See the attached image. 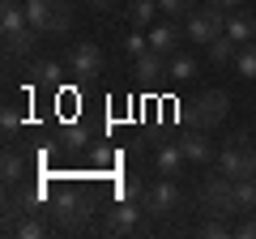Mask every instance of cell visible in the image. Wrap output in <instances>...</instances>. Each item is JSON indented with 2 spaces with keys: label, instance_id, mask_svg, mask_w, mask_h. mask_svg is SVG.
<instances>
[{
  "label": "cell",
  "instance_id": "16",
  "mask_svg": "<svg viewBox=\"0 0 256 239\" xmlns=\"http://www.w3.org/2000/svg\"><path fill=\"white\" fill-rule=\"evenodd\" d=\"M124 9H128V26H141V30L162 13V9H158V0H128Z\"/></svg>",
  "mask_w": 256,
  "mask_h": 239
},
{
  "label": "cell",
  "instance_id": "4",
  "mask_svg": "<svg viewBox=\"0 0 256 239\" xmlns=\"http://www.w3.org/2000/svg\"><path fill=\"white\" fill-rule=\"evenodd\" d=\"M201 205L214 218H230V214H235V180L222 175V171L214 175V180H205L201 184Z\"/></svg>",
  "mask_w": 256,
  "mask_h": 239
},
{
  "label": "cell",
  "instance_id": "14",
  "mask_svg": "<svg viewBox=\"0 0 256 239\" xmlns=\"http://www.w3.org/2000/svg\"><path fill=\"white\" fill-rule=\"evenodd\" d=\"M137 222H141V210L124 201V205H116V210H111L107 230H111V235H124V230H137Z\"/></svg>",
  "mask_w": 256,
  "mask_h": 239
},
{
  "label": "cell",
  "instance_id": "26",
  "mask_svg": "<svg viewBox=\"0 0 256 239\" xmlns=\"http://www.w3.org/2000/svg\"><path fill=\"white\" fill-rule=\"evenodd\" d=\"M30 73H34V82H43V86H56V82H60V64H52V60H47V64H34Z\"/></svg>",
  "mask_w": 256,
  "mask_h": 239
},
{
  "label": "cell",
  "instance_id": "27",
  "mask_svg": "<svg viewBox=\"0 0 256 239\" xmlns=\"http://www.w3.org/2000/svg\"><path fill=\"white\" fill-rule=\"evenodd\" d=\"M0 124H4V137H13V132H18V124H22V116H18V107H4V116H0Z\"/></svg>",
  "mask_w": 256,
  "mask_h": 239
},
{
  "label": "cell",
  "instance_id": "25",
  "mask_svg": "<svg viewBox=\"0 0 256 239\" xmlns=\"http://www.w3.org/2000/svg\"><path fill=\"white\" fill-rule=\"evenodd\" d=\"M158 9H162L166 18H188V13L196 9V0H158Z\"/></svg>",
  "mask_w": 256,
  "mask_h": 239
},
{
  "label": "cell",
  "instance_id": "15",
  "mask_svg": "<svg viewBox=\"0 0 256 239\" xmlns=\"http://www.w3.org/2000/svg\"><path fill=\"white\" fill-rule=\"evenodd\" d=\"M0 175H4V184H9V188L26 180V158H22L13 146H4V158H0Z\"/></svg>",
  "mask_w": 256,
  "mask_h": 239
},
{
  "label": "cell",
  "instance_id": "19",
  "mask_svg": "<svg viewBox=\"0 0 256 239\" xmlns=\"http://www.w3.org/2000/svg\"><path fill=\"white\" fill-rule=\"evenodd\" d=\"M47 230H52V226L43 222V210H38V214H26L9 235H18V239H38V235H47Z\"/></svg>",
  "mask_w": 256,
  "mask_h": 239
},
{
  "label": "cell",
  "instance_id": "11",
  "mask_svg": "<svg viewBox=\"0 0 256 239\" xmlns=\"http://www.w3.org/2000/svg\"><path fill=\"white\" fill-rule=\"evenodd\" d=\"M38 43V30L34 26H22L13 30V34H4V60H22V56H30Z\"/></svg>",
  "mask_w": 256,
  "mask_h": 239
},
{
  "label": "cell",
  "instance_id": "3",
  "mask_svg": "<svg viewBox=\"0 0 256 239\" xmlns=\"http://www.w3.org/2000/svg\"><path fill=\"white\" fill-rule=\"evenodd\" d=\"M222 30H226V9H222V4H210V0H205V4H196V9L188 13V26H184V34L210 47L214 38L222 34Z\"/></svg>",
  "mask_w": 256,
  "mask_h": 239
},
{
  "label": "cell",
  "instance_id": "5",
  "mask_svg": "<svg viewBox=\"0 0 256 239\" xmlns=\"http://www.w3.org/2000/svg\"><path fill=\"white\" fill-rule=\"evenodd\" d=\"M226 111H230V98L222 90H205V94H196V102L188 107V120H192V128H218L222 120H226Z\"/></svg>",
  "mask_w": 256,
  "mask_h": 239
},
{
  "label": "cell",
  "instance_id": "8",
  "mask_svg": "<svg viewBox=\"0 0 256 239\" xmlns=\"http://www.w3.org/2000/svg\"><path fill=\"white\" fill-rule=\"evenodd\" d=\"M68 73H77V77L102 73V52H98V43H94V38H82V43L68 47Z\"/></svg>",
  "mask_w": 256,
  "mask_h": 239
},
{
  "label": "cell",
  "instance_id": "24",
  "mask_svg": "<svg viewBox=\"0 0 256 239\" xmlns=\"http://www.w3.org/2000/svg\"><path fill=\"white\" fill-rule=\"evenodd\" d=\"M146 47H150V34H146V30H141V26H128L124 52H128V56H141V52H146Z\"/></svg>",
  "mask_w": 256,
  "mask_h": 239
},
{
  "label": "cell",
  "instance_id": "29",
  "mask_svg": "<svg viewBox=\"0 0 256 239\" xmlns=\"http://www.w3.org/2000/svg\"><path fill=\"white\" fill-rule=\"evenodd\" d=\"M235 235H239V239H256V218H252V222H244V226H239Z\"/></svg>",
  "mask_w": 256,
  "mask_h": 239
},
{
  "label": "cell",
  "instance_id": "2",
  "mask_svg": "<svg viewBox=\"0 0 256 239\" xmlns=\"http://www.w3.org/2000/svg\"><path fill=\"white\" fill-rule=\"evenodd\" d=\"M218 171L230 175V180H256V141L230 137L218 150Z\"/></svg>",
  "mask_w": 256,
  "mask_h": 239
},
{
  "label": "cell",
  "instance_id": "28",
  "mask_svg": "<svg viewBox=\"0 0 256 239\" xmlns=\"http://www.w3.org/2000/svg\"><path fill=\"white\" fill-rule=\"evenodd\" d=\"M201 235H210V239H226V235H230V226H222V222H210Z\"/></svg>",
  "mask_w": 256,
  "mask_h": 239
},
{
  "label": "cell",
  "instance_id": "1",
  "mask_svg": "<svg viewBox=\"0 0 256 239\" xmlns=\"http://www.w3.org/2000/svg\"><path fill=\"white\" fill-rule=\"evenodd\" d=\"M26 4V18L38 34H64L73 26V4L68 0H22Z\"/></svg>",
  "mask_w": 256,
  "mask_h": 239
},
{
  "label": "cell",
  "instance_id": "20",
  "mask_svg": "<svg viewBox=\"0 0 256 239\" xmlns=\"http://www.w3.org/2000/svg\"><path fill=\"white\" fill-rule=\"evenodd\" d=\"M184 162H188V158H184V150H180V146H162V150H158V171L171 175V180L180 175V166H184Z\"/></svg>",
  "mask_w": 256,
  "mask_h": 239
},
{
  "label": "cell",
  "instance_id": "30",
  "mask_svg": "<svg viewBox=\"0 0 256 239\" xmlns=\"http://www.w3.org/2000/svg\"><path fill=\"white\" fill-rule=\"evenodd\" d=\"M210 4H222V9H226V13H230V9H244L248 0H210Z\"/></svg>",
  "mask_w": 256,
  "mask_h": 239
},
{
  "label": "cell",
  "instance_id": "22",
  "mask_svg": "<svg viewBox=\"0 0 256 239\" xmlns=\"http://www.w3.org/2000/svg\"><path fill=\"white\" fill-rule=\"evenodd\" d=\"M235 52H239V43H235V38L226 34V30H222V34H218V38L210 43V64H226V60H230Z\"/></svg>",
  "mask_w": 256,
  "mask_h": 239
},
{
  "label": "cell",
  "instance_id": "17",
  "mask_svg": "<svg viewBox=\"0 0 256 239\" xmlns=\"http://www.w3.org/2000/svg\"><path fill=\"white\" fill-rule=\"evenodd\" d=\"M137 73L146 77V82L162 77V73H166V56H162V52H154V47H146V52L137 56Z\"/></svg>",
  "mask_w": 256,
  "mask_h": 239
},
{
  "label": "cell",
  "instance_id": "10",
  "mask_svg": "<svg viewBox=\"0 0 256 239\" xmlns=\"http://www.w3.org/2000/svg\"><path fill=\"white\" fill-rule=\"evenodd\" d=\"M226 34L235 38L239 47L252 43V38H256V13H252V9H230V13H226Z\"/></svg>",
  "mask_w": 256,
  "mask_h": 239
},
{
  "label": "cell",
  "instance_id": "18",
  "mask_svg": "<svg viewBox=\"0 0 256 239\" xmlns=\"http://www.w3.org/2000/svg\"><path fill=\"white\" fill-rule=\"evenodd\" d=\"M192 73H196V60H192L188 52H175V56H166V77H171V82H188Z\"/></svg>",
  "mask_w": 256,
  "mask_h": 239
},
{
  "label": "cell",
  "instance_id": "31",
  "mask_svg": "<svg viewBox=\"0 0 256 239\" xmlns=\"http://www.w3.org/2000/svg\"><path fill=\"white\" fill-rule=\"evenodd\" d=\"M86 4H90V9H98V13H102V9H111V4H116V0H86Z\"/></svg>",
  "mask_w": 256,
  "mask_h": 239
},
{
  "label": "cell",
  "instance_id": "9",
  "mask_svg": "<svg viewBox=\"0 0 256 239\" xmlns=\"http://www.w3.org/2000/svg\"><path fill=\"white\" fill-rule=\"evenodd\" d=\"M26 214H38V192L26 188V192H9V196H4V235H9Z\"/></svg>",
  "mask_w": 256,
  "mask_h": 239
},
{
  "label": "cell",
  "instance_id": "7",
  "mask_svg": "<svg viewBox=\"0 0 256 239\" xmlns=\"http://www.w3.org/2000/svg\"><path fill=\"white\" fill-rule=\"evenodd\" d=\"M47 218H52V230H73L77 222L86 218V210H82V196H73V192H60L52 205H47Z\"/></svg>",
  "mask_w": 256,
  "mask_h": 239
},
{
  "label": "cell",
  "instance_id": "6",
  "mask_svg": "<svg viewBox=\"0 0 256 239\" xmlns=\"http://www.w3.org/2000/svg\"><path fill=\"white\" fill-rule=\"evenodd\" d=\"M175 205H180V188H175L171 175H162L158 184H150L146 192H141V210L154 214V218H166V214H175Z\"/></svg>",
  "mask_w": 256,
  "mask_h": 239
},
{
  "label": "cell",
  "instance_id": "23",
  "mask_svg": "<svg viewBox=\"0 0 256 239\" xmlns=\"http://www.w3.org/2000/svg\"><path fill=\"white\" fill-rule=\"evenodd\" d=\"M235 210H256V180H235Z\"/></svg>",
  "mask_w": 256,
  "mask_h": 239
},
{
  "label": "cell",
  "instance_id": "12",
  "mask_svg": "<svg viewBox=\"0 0 256 239\" xmlns=\"http://www.w3.org/2000/svg\"><path fill=\"white\" fill-rule=\"evenodd\" d=\"M150 47L162 52V56H175L180 52V26H175V22H158V26L150 30Z\"/></svg>",
  "mask_w": 256,
  "mask_h": 239
},
{
  "label": "cell",
  "instance_id": "13",
  "mask_svg": "<svg viewBox=\"0 0 256 239\" xmlns=\"http://www.w3.org/2000/svg\"><path fill=\"white\" fill-rule=\"evenodd\" d=\"M180 150H184L188 162H210V158H214V146H210V137H205V128L188 132V137L180 141Z\"/></svg>",
  "mask_w": 256,
  "mask_h": 239
},
{
  "label": "cell",
  "instance_id": "21",
  "mask_svg": "<svg viewBox=\"0 0 256 239\" xmlns=\"http://www.w3.org/2000/svg\"><path fill=\"white\" fill-rule=\"evenodd\" d=\"M235 73L248 77V82H256V38H252V43H244V47L235 52Z\"/></svg>",
  "mask_w": 256,
  "mask_h": 239
}]
</instances>
